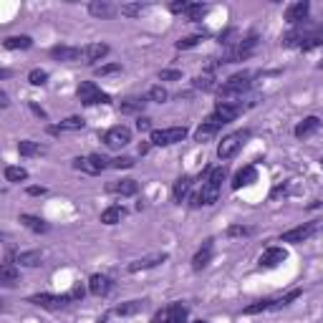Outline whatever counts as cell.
I'll use <instances>...</instances> for the list:
<instances>
[{
  "mask_svg": "<svg viewBox=\"0 0 323 323\" xmlns=\"http://www.w3.org/2000/svg\"><path fill=\"white\" fill-rule=\"evenodd\" d=\"M315 230H318V225H315V222H305V225H298V227H293V230L283 232L280 243H303V240H308V237H310Z\"/></svg>",
  "mask_w": 323,
  "mask_h": 323,
  "instance_id": "cell-8",
  "label": "cell"
},
{
  "mask_svg": "<svg viewBox=\"0 0 323 323\" xmlns=\"http://www.w3.org/2000/svg\"><path fill=\"white\" fill-rule=\"evenodd\" d=\"M172 315H175V310H172V305H170V308H165V310H159V313L151 318V323H172Z\"/></svg>",
  "mask_w": 323,
  "mask_h": 323,
  "instance_id": "cell-41",
  "label": "cell"
},
{
  "mask_svg": "<svg viewBox=\"0 0 323 323\" xmlns=\"http://www.w3.org/2000/svg\"><path fill=\"white\" fill-rule=\"evenodd\" d=\"M28 81H31L33 86H43V84L48 81V73H46L43 68H33V71L28 73Z\"/></svg>",
  "mask_w": 323,
  "mask_h": 323,
  "instance_id": "cell-38",
  "label": "cell"
},
{
  "mask_svg": "<svg viewBox=\"0 0 323 323\" xmlns=\"http://www.w3.org/2000/svg\"><path fill=\"white\" fill-rule=\"evenodd\" d=\"M18 280H21V275H18V270L13 265H3V268H0V283H3L6 288L16 285Z\"/></svg>",
  "mask_w": 323,
  "mask_h": 323,
  "instance_id": "cell-24",
  "label": "cell"
},
{
  "mask_svg": "<svg viewBox=\"0 0 323 323\" xmlns=\"http://www.w3.org/2000/svg\"><path fill=\"white\" fill-rule=\"evenodd\" d=\"M8 104H11V101H8V94H0V106H3V109H6Z\"/></svg>",
  "mask_w": 323,
  "mask_h": 323,
  "instance_id": "cell-51",
  "label": "cell"
},
{
  "mask_svg": "<svg viewBox=\"0 0 323 323\" xmlns=\"http://www.w3.org/2000/svg\"><path fill=\"white\" fill-rule=\"evenodd\" d=\"M6 180L8 182H26L28 180V172L23 167H6Z\"/></svg>",
  "mask_w": 323,
  "mask_h": 323,
  "instance_id": "cell-32",
  "label": "cell"
},
{
  "mask_svg": "<svg viewBox=\"0 0 323 323\" xmlns=\"http://www.w3.org/2000/svg\"><path fill=\"white\" fill-rule=\"evenodd\" d=\"M43 192H46L43 187H28V195H33V197H36V195H43Z\"/></svg>",
  "mask_w": 323,
  "mask_h": 323,
  "instance_id": "cell-50",
  "label": "cell"
},
{
  "mask_svg": "<svg viewBox=\"0 0 323 323\" xmlns=\"http://www.w3.org/2000/svg\"><path fill=\"white\" fill-rule=\"evenodd\" d=\"M250 232V227H245V225H230L227 227V235L230 237H243V235H248Z\"/></svg>",
  "mask_w": 323,
  "mask_h": 323,
  "instance_id": "cell-45",
  "label": "cell"
},
{
  "mask_svg": "<svg viewBox=\"0 0 323 323\" xmlns=\"http://www.w3.org/2000/svg\"><path fill=\"white\" fill-rule=\"evenodd\" d=\"M320 129V119L318 116H305L298 126H295V136L298 139H308L310 134H315Z\"/></svg>",
  "mask_w": 323,
  "mask_h": 323,
  "instance_id": "cell-15",
  "label": "cell"
},
{
  "mask_svg": "<svg viewBox=\"0 0 323 323\" xmlns=\"http://www.w3.org/2000/svg\"><path fill=\"white\" fill-rule=\"evenodd\" d=\"M167 89H162V86H151L149 91H146V101H156V104H165L167 101Z\"/></svg>",
  "mask_w": 323,
  "mask_h": 323,
  "instance_id": "cell-33",
  "label": "cell"
},
{
  "mask_svg": "<svg viewBox=\"0 0 323 323\" xmlns=\"http://www.w3.org/2000/svg\"><path fill=\"white\" fill-rule=\"evenodd\" d=\"M136 129H139V131H149V129H151V119L139 116V119H136Z\"/></svg>",
  "mask_w": 323,
  "mask_h": 323,
  "instance_id": "cell-47",
  "label": "cell"
},
{
  "mask_svg": "<svg viewBox=\"0 0 323 323\" xmlns=\"http://www.w3.org/2000/svg\"><path fill=\"white\" fill-rule=\"evenodd\" d=\"M248 86H250V73H248V71L230 76V78L222 84V89H220V101H230V104H235L232 99H235L237 94H243Z\"/></svg>",
  "mask_w": 323,
  "mask_h": 323,
  "instance_id": "cell-1",
  "label": "cell"
},
{
  "mask_svg": "<svg viewBox=\"0 0 323 323\" xmlns=\"http://www.w3.org/2000/svg\"><path fill=\"white\" fill-rule=\"evenodd\" d=\"M195 89L210 91V89H215V84H212V78H210V76H197V78H195Z\"/></svg>",
  "mask_w": 323,
  "mask_h": 323,
  "instance_id": "cell-43",
  "label": "cell"
},
{
  "mask_svg": "<svg viewBox=\"0 0 323 323\" xmlns=\"http://www.w3.org/2000/svg\"><path fill=\"white\" fill-rule=\"evenodd\" d=\"M51 56H53L56 61L73 63V61H81V58H84V51H81V48H73V46H56V48H51Z\"/></svg>",
  "mask_w": 323,
  "mask_h": 323,
  "instance_id": "cell-12",
  "label": "cell"
},
{
  "mask_svg": "<svg viewBox=\"0 0 323 323\" xmlns=\"http://www.w3.org/2000/svg\"><path fill=\"white\" fill-rule=\"evenodd\" d=\"M3 46L8 48V51H23V48H31L33 46V41H31V36H11V38H6L3 41Z\"/></svg>",
  "mask_w": 323,
  "mask_h": 323,
  "instance_id": "cell-23",
  "label": "cell"
},
{
  "mask_svg": "<svg viewBox=\"0 0 323 323\" xmlns=\"http://www.w3.org/2000/svg\"><path fill=\"white\" fill-rule=\"evenodd\" d=\"M121 71V63H106V66H99L96 68V76H114Z\"/></svg>",
  "mask_w": 323,
  "mask_h": 323,
  "instance_id": "cell-40",
  "label": "cell"
},
{
  "mask_svg": "<svg viewBox=\"0 0 323 323\" xmlns=\"http://www.w3.org/2000/svg\"><path fill=\"white\" fill-rule=\"evenodd\" d=\"M131 141V129L129 126H111L106 134H104V144L106 146H111V149H121V146H126Z\"/></svg>",
  "mask_w": 323,
  "mask_h": 323,
  "instance_id": "cell-6",
  "label": "cell"
},
{
  "mask_svg": "<svg viewBox=\"0 0 323 323\" xmlns=\"http://www.w3.org/2000/svg\"><path fill=\"white\" fill-rule=\"evenodd\" d=\"M149 151V144H139V154H146Z\"/></svg>",
  "mask_w": 323,
  "mask_h": 323,
  "instance_id": "cell-52",
  "label": "cell"
},
{
  "mask_svg": "<svg viewBox=\"0 0 323 323\" xmlns=\"http://www.w3.org/2000/svg\"><path fill=\"white\" fill-rule=\"evenodd\" d=\"M141 11H144V3H124L121 6V16H126V18L141 16Z\"/></svg>",
  "mask_w": 323,
  "mask_h": 323,
  "instance_id": "cell-35",
  "label": "cell"
},
{
  "mask_svg": "<svg viewBox=\"0 0 323 323\" xmlns=\"http://www.w3.org/2000/svg\"><path fill=\"white\" fill-rule=\"evenodd\" d=\"M78 298H84V288H81V283H76V285L71 288V300H78Z\"/></svg>",
  "mask_w": 323,
  "mask_h": 323,
  "instance_id": "cell-48",
  "label": "cell"
},
{
  "mask_svg": "<svg viewBox=\"0 0 323 323\" xmlns=\"http://www.w3.org/2000/svg\"><path fill=\"white\" fill-rule=\"evenodd\" d=\"M248 136H250V131H235V134H227V136L217 144V156H220L222 162L232 159V156L243 149V144H245Z\"/></svg>",
  "mask_w": 323,
  "mask_h": 323,
  "instance_id": "cell-2",
  "label": "cell"
},
{
  "mask_svg": "<svg viewBox=\"0 0 323 323\" xmlns=\"http://www.w3.org/2000/svg\"><path fill=\"white\" fill-rule=\"evenodd\" d=\"M111 167L114 170H129V167H134V159L131 156H116V159H111Z\"/></svg>",
  "mask_w": 323,
  "mask_h": 323,
  "instance_id": "cell-42",
  "label": "cell"
},
{
  "mask_svg": "<svg viewBox=\"0 0 323 323\" xmlns=\"http://www.w3.org/2000/svg\"><path fill=\"white\" fill-rule=\"evenodd\" d=\"M167 260V253H154V255H146L141 260H134L129 263V273H139V270H149V268H156L159 263Z\"/></svg>",
  "mask_w": 323,
  "mask_h": 323,
  "instance_id": "cell-11",
  "label": "cell"
},
{
  "mask_svg": "<svg viewBox=\"0 0 323 323\" xmlns=\"http://www.w3.org/2000/svg\"><path fill=\"white\" fill-rule=\"evenodd\" d=\"M187 136V126H170V129H154L151 131V144L154 146H170L177 144Z\"/></svg>",
  "mask_w": 323,
  "mask_h": 323,
  "instance_id": "cell-4",
  "label": "cell"
},
{
  "mask_svg": "<svg viewBox=\"0 0 323 323\" xmlns=\"http://www.w3.org/2000/svg\"><path fill=\"white\" fill-rule=\"evenodd\" d=\"M78 129H84V119L81 116H68V119L61 121V131H78Z\"/></svg>",
  "mask_w": 323,
  "mask_h": 323,
  "instance_id": "cell-34",
  "label": "cell"
},
{
  "mask_svg": "<svg viewBox=\"0 0 323 323\" xmlns=\"http://www.w3.org/2000/svg\"><path fill=\"white\" fill-rule=\"evenodd\" d=\"M202 43V36H187L182 41H177V51H187V48H195Z\"/></svg>",
  "mask_w": 323,
  "mask_h": 323,
  "instance_id": "cell-37",
  "label": "cell"
},
{
  "mask_svg": "<svg viewBox=\"0 0 323 323\" xmlns=\"http://www.w3.org/2000/svg\"><path fill=\"white\" fill-rule=\"evenodd\" d=\"M220 126H222L220 116H217V114H210V116L202 121V126L195 131V139H197V141H207L210 136H215V134H217V129H220Z\"/></svg>",
  "mask_w": 323,
  "mask_h": 323,
  "instance_id": "cell-9",
  "label": "cell"
},
{
  "mask_svg": "<svg viewBox=\"0 0 323 323\" xmlns=\"http://www.w3.org/2000/svg\"><path fill=\"white\" fill-rule=\"evenodd\" d=\"M215 114L220 116V121H222V124L235 121V119L240 116V104H237V101H235V104H230V101H217Z\"/></svg>",
  "mask_w": 323,
  "mask_h": 323,
  "instance_id": "cell-14",
  "label": "cell"
},
{
  "mask_svg": "<svg viewBox=\"0 0 323 323\" xmlns=\"http://www.w3.org/2000/svg\"><path fill=\"white\" fill-rule=\"evenodd\" d=\"M308 11H310V6L305 3V0H298V3L288 6V11H285V21H288V23H293V26H300V23L308 18Z\"/></svg>",
  "mask_w": 323,
  "mask_h": 323,
  "instance_id": "cell-10",
  "label": "cell"
},
{
  "mask_svg": "<svg viewBox=\"0 0 323 323\" xmlns=\"http://www.w3.org/2000/svg\"><path fill=\"white\" fill-rule=\"evenodd\" d=\"M190 187H192V177H180L177 180V185H175V200L177 202H182L185 197H187V192H190Z\"/></svg>",
  "mask_w": 323,
  "mask_h": 323,
  "instance_id": "cell-28",
  "label": "cell"
},
{
  "mask_svg": "<svg viewBox=\"0 0 323 323\" xmlns=\"http://www.w3.org/2000/svg\"><path fill=\"white\" fill-rule=\"evenodd\" d=\"M73 167L81 170V172H86V175H99V172H104L106 167H111V162L104 159V156H99V154H91V156H78V159H73Z\"/></svg>",
  "mask_w": 323,
  "mask_h": 323,
  "instance_id": "cell-5",
  "label": "cell"
},
{
  "mask_svg": "<svg viewBox=\"0 0 323 323\" xmlns=\"http://www.w3.org/2000/svg\"><path fill=\"white\" fill-rule=\"evenodd\" d=\"M144 104H146V99H126V101H121V114H136V111H141Z\"/></svg>",
  "mask_w": 323,
  "mask_h": 323,
  "instance_id": "cell-31",
  "label": "cell"
},
{
  "mask_svg": "<svg viewBox=\"0 0 323 323\" xmlns=\"http://www.w3.org/2000/svg\"><path fill=\"white\" fill-rule=\"evenodd\" d=\"M210 260H212V240H207V243L197 250V255L192 258V268H195V270H202V268L210 265Z\"/></svg>",
  "mask_w": 323,
  "mask_h": 323,
  "instance_id": "cell-17",
  "label": "cell"
},
{
  "mask_svg": "<svg viewBox=\"0 0 323 323\" xmlns=\"http://www.w3.org/2000/svg\"><path fill=\"white\" fill-rule=\"evenodd\" d=\"M106 53H109V46H106V43H91V46L84 48V61H86V63H96V61H101Z\"/></svg>",
  "mask_w": 323,
  "mask_h": 323,
  "instance_id": "cell-18",
  "label": "cell"
},
{
  "mask_svg": "<svg viewBox=\"0 0 323 323\" xmlns=\"http://www.w3.org/2000/svg\"><path fill=\"white\" fill-rule=\"evenodd\" d=\"M78 99H81V104L84 106H96V104H111V96L109 94H104L94 81H84L81 86H78Z\"/></svg>",
  "mask_w": 323,
  "mask_h": 323,
  "instance_id": "cell-3",
  "label": "cell"
},
{
  "mask_svg": "<svg viewBox=\"0 0 323 323\" xmlns=\"http://www.w3.org/2000/svg\"><path fill=\"white\" fill-rule=\"evenodd\" d=\"M18 151H21L23 156H38V154L43 151V146H41L38 141H31V139H23V141H18Z\"/></svg>",
  "mask_w": 323,
  "mask_h": 323,
  "instance_id": "cell-25",
  "label": "cell"
},
{
  "mask_svg": "<svg viewBox=\"0 0 323 323\" xmlns=\"http://www.w3.org/2000/svg\"><path fill=\"white\" fill-rule=\"evenodd\" d=\"M109 192H116V195H121V197H131V195L139 192V185H136L134 180H119V182L109 185Z\"/></svg>",
  "mask_w": 323,
  "mask_h": 323,
  "instance_id": "cell-19",
  "label": "cell"
},
{
  "mask_svg": "<svg viewBox=\"0 0 323 323\" xmlns=\"http://www.w3.org/2000/svg\"><path fill=\"white\" fill-rule=\"evenodd\" d=\"M33 305H41V308H63L68 300H71V293L66 295H51V293H38V295H31L28 298Z\"/></svg>",
  "mask_w": 323,
  "mask_h": 323,
  "instance_id": "cell-7",
  "label": "cell"
},
{
  "mask_svg": "<svg viewBox=\"0 0 323 323\" xmlns=\"http://www.w3.org/2000/svg\"><path fill=\"white\" fill-rule=\"evenodd\" d=\"M126 212H124V207H119V205H111V207H106L104 212H101V222L104 225H116V222H121V217H124Z\"/></svg>",
  "mask_w": 323,
  "mask_h": 323,
  "instance_id": "cell-22",
  "label": "cell"
},
{
  "mask_svg": "<svg viewBox=\"0 0 323 323\" xmlns=\"http://www.w3.org/2000/svg\"><path fill=\"white\" fill-rule=\"evenodd\" d=\"M192 323H205V320H192Z\"/></svg>",
  "mask_w": 323,
  "mask_h": 323,
  "instance_id": "cell-53",
  "label": "cell"
},
{
  "mask_svg": "<svg viewBox=\"0 0 323 323\" xmlns=\"http://www.w3.org/2000/svg\"><path fill=\"white\" fill-rule=\"evenodd\" d=\"M23 268H36V265H41V253L38 250H28V253H18V258H16Z\"/></svg>",
  "mask_w": 323,
  "mask_h": 323,
  "instance_id": "cell-26",
  "label": "cell"
},
{
  "mask_svg": "<svg viewBox=\"0 0 323 323\" xmlns=\"http://www.w3.org/2000/svg\"><path fill=\"white\" fill-rule=\"evenodd\" d=\"M141 300H129V303H121V305H116V315H134V313H139L141 310Z\"/></svg>",
  "mask_w": 323,
  "mask_h": 323,
  "instance_id": "cell-30",
  "label": "cell"
},
{
  "mask_svg": "<svg viewBox=\"0 0 323 323\" xmlns=\"http://www.w3.org/2000/svg\"><path fill=\"white\" fill-rule=\"evenodd\" d=\"M89 13L96 16V18H109V16H114V6L109 3V0H94V3L89 6Z\"/></svg>",
  "mask_w": 323,
  "mask_h": 323,
  "instance_id": "cell-21",
  "label": "cell"
},
{
  "mask_svg": "<svg viewBox=\"0 0 323 323\" xmlns=\"http://www.w3.org/2000/svg\"><path fill=\"white\" fill-rule=\"evenodd\" d=\"M300 293H303L300 288H293V290H290V293H285L283 298H275V300H273V305H270V310H280V308L290 305L295 298H300Z\"/></svg>",
  "mask_w": 323,
  "mask_h": 323,
  "instance_id": "cell-27",
  "label": "cell"
},
{
  "mask_svg": "<svg viewBox=\"0 0 323 323\" xmlns=\"http://www.w3.org/2000/svg\"><path fill=\"white\" fill-rule=\"evenodd\" d=\"M283 260H285V250H283V248H268V250L260 255V268L273 270V268H278Z\"/></svg>",
  "mask_w": 323,
  "mask_h": 323,
  "instance_id": "cell-13",
  "label": "cell"
},
{
  "mask_svg": "<svg viewBox=\"0 0 323 323\" xmlns=\"http://www.w3.org/2000/svg\"><path fill=\"white\" fill-rule=\"evenodd\" d=\"M28 106H31V111H33V114H36V116H41V119H46V116H48V114H46V111H43V109H41V106H38V104H36V101H31V104H28Z\"/></svg>",
  "mask_w": 323,
  "mask_h": 323,
  "instance_id": "cell-49",
  "label": "cell"
},
{
  "mask_svg": "<svg viewBox=\"0 0 323 323\" xmlns=\"http://www.w3.org/2000/svg\"><path fill=\"white\" fill-rule=\"evenodd\" d=\"M109 288H111V280H109L106 275H91V278H89V290H91L94 295H106Z\"/></svg>",
  "mask_w": 323,
  "mask_h": 323,
  "instance_id": "cell-20",
  "label": "cell"
},
{
  "mask_svg": "<svg viewBox=\"0 0 323 323\" xmlns=\"http://www.w3.org/2000/svg\"><path fill=\"white\" fill-rule=\"evenodd\" d=\"M205 13H207V6H202V3H192V6H190V11H187V18H190V21H200Z\"/></svg>",
  "mask_w": 323,
  "mask_h": 323,
  "instance_id": "cell-39",
  "label": "cell"
},
{
  "mask_svg": "<svg viewBox=\"0 0 323 323\" xmlns=\"http://www.w3.org/2000/svg\"><path fill=\"white\" fill-rule=\"evenodd\" d=\"M270 305H273V300H268V298H265V300H255L253 305H248V308H245V315H255V313H263V310H268Z\"/></svg>",
  "mask_w": 323,
  "mask_h": 323,
  "instance_id": "cell-36",
  "label": "cell"
},
{
  "mask_svg": "<svg viewBox=\"0 0 323 323\" xmlns=\"http://www.w3.org/2000/svg\"><path fill=\"white\" fill-rule=\"evenodd\" d=\"M21 222H23L28 230H33V232H46V230H48V225H46L41 217H33V215H21Z\"/></svg>",
  "mask_w": 323,
  "mask_h": 323,
  "instance_id": "cell-29",
  "label": "cell"
},
{
  "mask_svg": "<svg viewBox=\"0 0 323 323\" xmlns=\"http://www.w3.org/2000/svg\"><path fill=\"white\" fill-rule=\"evenodd\" d=\"M190 6H192L190 0H175V3L170 6V11H172V13H187Z\"/></svg>",
  "mask_w": 323,
  "mask_h": 323,
  "instance_id": "cell-44",
  "label": "cell"
},
{
  "mask_svg": "<svg viewBox=\"0 0 323 323\" xmlns=\"http://www.w3.org/2000/svg\"><path fill=\"white\" fill-rule=\"evenodd\" d=\"M159 78H162V81H177V78H182V71L167 68V71H162V73H159Z\"/></svg>",
  "mask_w": 323,
  "mask_h": 323,
  "instance_id": "cell-46",
  "label": "cell"
},
{
  "mask_svg": "<svg viewBox=\"0 0 323 323\" xmlns=\"http://www.w3.org/2000/svg\"><path fill=\"white\" fill-rule=\"evenodd\" d=\"M255 177H258V172H255V167H253V165L243 167V170L232 177V190H240V187H245V185H253V182H255Z\"/></svg>",
  "mask_w": 323,
  "mask_h": 323,
  "instance_id": "cell-16",
  "label": "cell"
}]
</instances>
